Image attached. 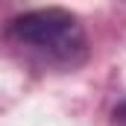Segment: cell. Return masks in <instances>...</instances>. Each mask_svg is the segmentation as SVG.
<instances>
[{"instance_id":"6da1fadb","label":"cell","mask_w":126,"mask_h":126,"mask_svg":"<svg viewBox=\"0 0 126 126\" xmlns=\"http://www.w3.org/2000/svg\"><path fill=\"white\" fill-rule=\"evenodd\" d=\"M3 41L30 67L56 73H70L82 67L91 53L82 21L59 6L15 15L3 30Z\"/></svg>"},{"instance_id":"7a4b0ae2","label":"cell","mask_w":126,"mask_h":126,"mask_svg":"<svg viewBox=\"0 0 126 126\" xmlns=\"http://www.w3.org/2000/svg\"><path fill=\"white\" fill-rule=\"evenodd\" d=\"M114 126H126V103H120L117 109H114V120H111Z\"/></svg>"}]
</instances>
